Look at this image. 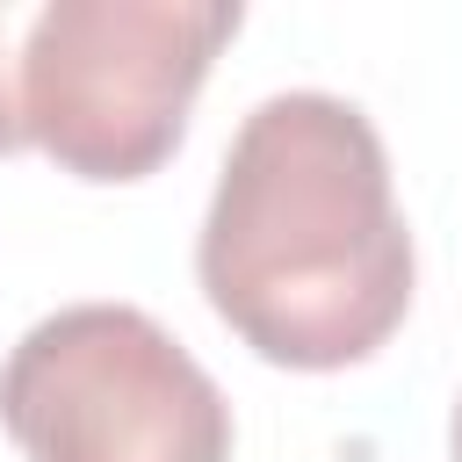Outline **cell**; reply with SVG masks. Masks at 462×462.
<instances>
[{"instance_id":"cell-1","label":"cell","mask_w":462,"mask_h":462,"mask_svg":"<svg viewBox=\"0 0 462 462\" xmlns=\"http://www.w3.org/2000/svg\"><path fill=\"white\" fill-rule=\"evenodd\" d=\"M195 274L260 361H368L411 310V231L375 123L325 87L267 94L224 152Z\"/></svg>"},{"instance_id":"cell-2","label":"cell","mask_w":462,"mask_h":462,"mask_svg":"<svg viewBox=\"0 0 462 462\" xmlns=\"http://www.w3.org/2000/svg\"><path fill=\"white\" fill-rule=\"evenodd\" d=\"M238 0H43L22 29V123L79 180H144L173 159Z\"/></svg>"},{"instance_id":"cell-3","label":"cell","mask_w":462,"mask_h":462,"mask_svg":"<svg viewBox=\"0 0 462 462\" xmlns=\"http://www.w3.org/2000/svg\"><path fill=\"white\" fill-rule=\"evenodd\" d=\"M0 426L29 462H231L217 375L137 303H65L0 361Z\"/></svg>"},{"instance_id":"cell-4","label":"cell","mask_w":462,"mask_h":462,"mask_svg":"<svg viewBox=\"0 0 462 462\" xmlns=\"http://www.w3.org/2000/svg\"><path fill=\"white\" fill-rule=\"evenodd\" d=\"M22 29H29V7L0 0V152L29 144V123H22Z\"/></svg>"},{"instance_id":"cell-5","label":"cell","mask_w":462,"mask_h":462,"mask_svg":"<svg viewBox=\"0 0 462 462\" xmlns=\"http://www.w3.org/2000/svg\"><path fill=\"white\" fill-rule=\"evenodd\" d=\"M448 455L462 462V397H455V419H448Z\"/></svg>"}]
</instances>
